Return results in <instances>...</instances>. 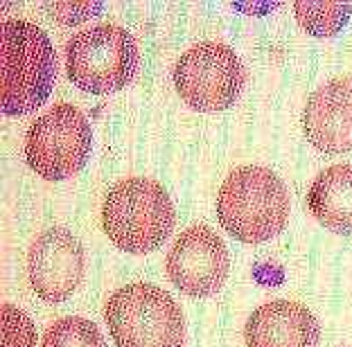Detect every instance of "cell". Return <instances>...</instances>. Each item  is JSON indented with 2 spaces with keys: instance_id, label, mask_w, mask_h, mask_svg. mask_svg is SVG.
Listing matches in <instances>:
<instances>
[{
  "instance_id": "obj_1",
  "label": "cell",
  "mask_w": 352,
  "mask_h": 347,
  "mask_svg": "<svg viewBox=\"0 0 352 347\" xmlns=\"http://www.w3.org/2000/svg\"><path fill=\"white\" fill-rule=\"evenodd\" d=\"M217 219L230 237L244 244L278 237L289 219V194L283 179L258 165L233 169L219 188Z\"/></svg>"
},
{
  "instance_id": "obj_2",
  "label": "cell",
  "mask_w": 352,
  "mask_h": 347,
  "mask_svg": "<svg viewBox=\"0 0 352 347\" xmlns=\"http://www.w3.org/2000/svg\"><path fill=\"white\" fill-rule=\"evenodd\" d=\"M102 225L116 248L142 255L165 244L174 228V205L156 181L124 179L109 190L102 205Z\"/></svg>"
},
{
  "instance_id": "obj_3",
  "label": "cell",
  "mask_w": 352,
  "mask_h": 347,
  "mask_svg": "<svg viewBox=\"0 0 352 347\" xmlns=\"http://www.w3.org/2000/svg\"><path fill=\"white\" fill-rule=\"evenodd\" d=\"M0 59V111L10 117L34 113L50 98L54 82V50L50 38L34 23L19 19L5 21Z\"/></svg>"
},
{
  "instance_id": "obj_4",
  "label": "cell",
  "mask_w": 352,
  "mask_h": 347,
  "mask_svg": "<svg viewBox=\"0 0 352 347\" xmlns=\"http://www.w3.org/2000/svg\"><path fill=\"white\" fill-rule=\"evenodd\" d=\"M116 347H183L186 318L174 298L161 287L138 282L109 298L104 309Z\"/></svg>"
},
{
  "instance_id": "obj_5",
  "label": "cell",
  "mask_w": 352,
  "mask_h": 347,
  "mask_svg": "<svg viewBox=\"0 0 352 347\" xmlns=\"http://www.w3.org/2000/svg\"><path fill=\"white\" fill-rule=\"evenodd\" d=\"M138 45L120 25H95L79 32L66 47V75L79 91L109 95L135 77Z\"/></svg>"
},
{
  "instance_id": "obj_6",
  "label": "cell",
  "mask_w": 352,
  "mask_h": 347,
  "mask_svg": "<svg viewBox=\"0 0 352 347\" xmlns=\"http://www.w3.org/2000/svg\"><path fill=\"white\" fill-rule=\"evenodd\" d=\"M93 131L73 104H57L28 131L25 160L45 181H66L79 174L91 158Z\"/></svg>"
},
{
  "instance_id": "obj_7",
  "label": "cell",
  "mask_w": 352,
  "mask_h": 347,
  "mask_svg": "<svg viewBox=\"0 0 352 347\" xmlns=\"http://www.w3.org/2000/svg\"><path fill=\"white\" fill-rule=\"evenodd\" d=\"M174 86L190 109L219 113L237 102L244 86V68L228 45L204 41L176 61Z\"/></svg>"
},
{
  "instance_id": "obj_8",
  "label": "cell",
  "mask_w": 352,
  "mask_h": 347,
  "mask_svg": "<svg viewBox=\"0 0 352 347\" xmlns=\"http://www.w3.org/2000/svg\"><path fill=\"white\" fill-rule=\"evenodd\" d=\"M165 269L179 291L190 298H208L217 293L228 278V248L208 225H192L174 241Z\"/></svg>"
},
{
  "instance_id": "obj_9",
  "label": "cell",
  "mask_w": 352,
  "mask_h": 347,
  "mask_svg": "<svg viewBox=\"0 0 352 347\" xmlns=\"http://www.w3.org/2000/svg\"><path fill=\"white\" fill-rule=\"evenodd\" d=\"M84 273V248L66 228H50L34 239L28 255V276L45 302H63L75 293Z\"/></svg>"
},
{
  "instance_id": "obj_10",
  "label": "cell",
  "mask_w": 352,
  "mask_h": 347,
  "mask_svg": "<svg viewBox=\"0 0 352 347\" xmlns=\"http://www.w3.org/2000/svg\"><path fill=\"white\" fill-rule=\"evenodd\" d=\"M302 128L323 153L352 151V79L339 77L316 88L305 104Z\"/></svg>"
},
{
  "instance_id": "obj_11",
  "label": "cell",
  "mask_w": 352,
  "mask_h": 347,
  "mask_svg": "<svg viewBox=\"0 0 352 347\" xmlns=\"http://www.w3.org/2000/svg\"><path fill=\"white\" fill-rule=\"evenodd\" d=\"M321 327L307 306L274 300L258 306L244 329L246 347H316Z\"/></svg>"
},
{
  "instance_id": "obj_12",
  "label": "cell",
  "mask_w": 352,
  "mask_h": 347,
  "mask_svg": "<svg viewBox=\"0 0 352 347\" xmlns=\"http://www.w3.org/2000/svg\"><path fill=\"white\" fill-rule=\"evenodd\" d=\"M307 208L327 230L352 235V165L323 169L309 185Z\"/></svg>"
},
{
  "instance_id": "obj_13",
  "label": "cell",
  "mask_w": 352,
  "mask_h": 347,
  "mask_svg": "<svg viewBox=\"0 0 352 347\" xmlns=\"http://www.w3.org/2000/svg\"><path fill=\"white\" fill-rule=\"evenodd\" d=\"M296 19L314 36H332L348 23L352 7L346 3H296Z\"/></svg>"
},
{
  "instance_id": "obj_14",
  "label": "cell",
  "mask_w": 352,
  "mask_h": 347,
  "mask_svg": "<svg viewBox=\"0 0 352 347\" xmlns=\"http://www.w3.org/2000/svg\"><path fill=\"white\" fill-rule=\"evenodd\" d=\"M43 347H109L98 325L86 318H61L47 327Z\"/></svg>"
},
{
  "instance_id": "obj_15",
  "label": "cell",
  "mask_w": 352,
  "mask_h": 347,
  "mask_svg": "<svg viewBox=\"0 0 352 347\" xmlns=\"http://www.w3.org/2000/svg\"><path fill=\"white\" fill-rule=\"evenodd\" d=\"M3 347H36L34 322L16 304H3Z\"/></svg>"
},
{
  "instance_id": "obj_16",
  "label": "cell",
  "mask_w": 352,
  "mask_h": 347,
  "mask_svg": "<svg viewBox=\"0 0 352 347\" xmlns=\"http://www.w3.org/2000/svg\"><path fill=\"white\" fill-rule=\"evenodd\" d=\"M102 3H54L52 12L59 16L61 21H66V25H77L79 21L88 19L91 14L100 12Z\"/></svg>"
}]
</instances>
